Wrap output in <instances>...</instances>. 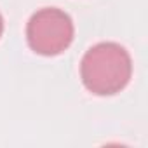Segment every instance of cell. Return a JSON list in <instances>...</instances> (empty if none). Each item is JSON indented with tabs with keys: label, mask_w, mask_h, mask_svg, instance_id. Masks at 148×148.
Masks as SVG:
<instances>
[{
	"label": "cell",
	"mask_w": 148,
	"mask_h": 148,
	"mask_svg": "<svg viewBox=\"0 0 148 148\" xmlns=\"http://www.w3.org/2000/svg\"><path fill=\"white\" fill-rule=\"evenodd\" d=\"M2 32H4V19H2V14H0V37H2Z\"/></svg>",
	"instance_id": "3"
},
{
	"label": "cell",
	"mask_w": 148,
	"mask_h": 148,
	"mask_svg": "<svg viewBox=\"0 0 148 148\" xmlns=\"http://www.w3.org/2000/svg\"><path fill=\"white\" fill-rule=\"evenodd\" d=\"M131 73V56L115 42H99L92 45L80 63V77L86 89L98 96L120 92L129 84Z\"/></svg>",
	"instance_id": "1"
},
{
	"label": "cell",
	"mask_w": 148,
	"mask_h": 148,
	"mask_svg": "<svg viewBox=\"0 0 148 148\" xmlns=\"http://www.w3.org/2000/svg\"><path fill=\"white\" fill-rule=\"evenodd\" d=\"M26 40L37 54L58 56L66 51L73 40V21L61 9H40L26 25Z\"/></svg>",
	"instance_id": "2"
}]
</instances>
